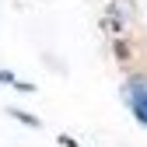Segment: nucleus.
I'll use <instances>...</instances> for the list:
<instances>
[{"label":"nucleus","mask_w":147,"mask_h":147,"mask_svg":"<svg viewBox=\"0 0 147 147\" xmlns=\"http://www.w3.org/2000/svg\"><path fill=\"white\" fill-rule=\"evenodd\" d=\"M11 116H18V119H21V123H28V126H39V119H35V116H28V112H18V109H11Z\"/></svg>","instance_id":"f03ea898"},{"label":"nucleus","mask_w":147,"mask_h":147,"mask_svg":"<svg viewBox=\"0 0 147 147\" xmlns=\"http://www.w3.org/2000/svg\"><path fill=\"white\" fill-rule=\"evenodd\" d=\"M123 95H126V105H130V112L137 116V123L147 126V74H137V77L126 81L123 88Z\"/></svg>","instance_id":"f257e3e1"}]
</instances>
